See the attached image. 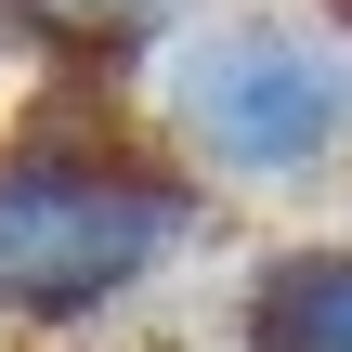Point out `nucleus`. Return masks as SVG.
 Wrapping results in <instances>:
<instances>
[{
  "instance_id": "7ed1b4c3",
  "label": "nucleus",
  "mask_w": 352,
  "mask_h": 352,
  "mask_svg": "<svg viewBox=\"0 0 352 352\" xmlns=\"http://www.w3.org/2000/svg\"><path fill=\"white\" fill-rule=\"evenodd\" d=\"M235 352H352V235H287L235 287Z\"/></svg>"
},
{
  "instance_id": "20e7f679",
  "label": "nucleus",
  "mask_w": 352,
  "mask_h": 352,
  "mask_svg": "<svg viewBox=\"0 0 352 352\" xmlns=\"http://www.w3.org/2000/svg\"><path fill=\"white\" fill-rule=\"evenodd\" d=\"M13 39H39V0H0V52H13Z\"/></svg>"
},
{
  "instance_id": "39448f33",
  "label": "nucleus",
  "mask_w": 352,
  "mask_h": 352,
  "mask_svg": "<svg viewBox=\"0 0 352 352\" xmlns=\"http://www.w3.org/2000/svg\"><path fill=\"white\" fill-rule=\"evenodd\" d=\"M314 26H327V39H340V52H352V0H314Z\"/></svg>"
},
{
  "instance_id": "f03ea898",
  "label": "nucleus",
  "mask_w": 352,
  "mask_h": 352,
  "mask_svg": "<svg viewBox=\"0 0 352 352\" xmlns=\"http://www.w3.org/2000/svg\"><path fill=\"white\" fill-rule=\"evenodd\" d=\"M157 131L196 183L300 196L352 157V52L314 13H196L157 52Z\"/></svg>"
},
{
  "instance_id": "f257e3e1",
  "label": "nucleus",
  "mask_w": 352,
  "mask_h": 352,
  "mask_svg": "<svg viewBox=\"0 0 352 352\" xmlns=\"http://www.w3.org/2000/svg\"><path fill=\"white\" fill-rule=\"evenodd\" d=\"M196 235H209V183L118 91L65 78L39 118L0 131V327L78 340L131 314Z\"/></svg>"
}]
</instances>
